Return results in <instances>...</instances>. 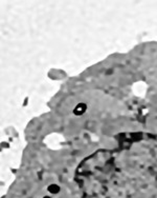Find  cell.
<instances>
[{
	"label": "cell",
	"mask_w": 157,
	"mask_h": 198,
	"mask_svg": "<svg viewBox=\"0 0 157 198\" xmlns=\"http://www.w3.org/2000/svg\"><path fill=\"white\" fill-rule=\"evenodd\" d=\"M87 110V104L84 103V102H80L78 104H76V108L74 109V114L76 116H81Z\"/></svg>",
	"instance_id": "1"
},
{
	"label": "cell",
	"mask_w": 157,
	"mask_h": 198,
	"mask_svg": "<svg viewBox=\"0 0 157 198\" xmlns=\"http://www.w3.org/2000/svg\"><path fill=\"white\" fill-rule=\"evenodd\" d=\"M43 198H50L49 196H45V197H43Z\"/></svg>",
	"instance_id": "3"
},
{
	"label": "cell",
	"mask_w": 157,
	"mask_h": 198,
	"mask_svg": "<svg viewBox=\"0 0 157 198\" xmlns=\"http://www.w3.org/2000/svg\"><path fill=\"white\" fill-rule=\"evenodd\" d=\"M47 190H48V192L51 194H58L60 191H61V188H60V186H58V184H51L47 186Z\"/></svg>",
	"instance_id": "2"
}]
</instances>
